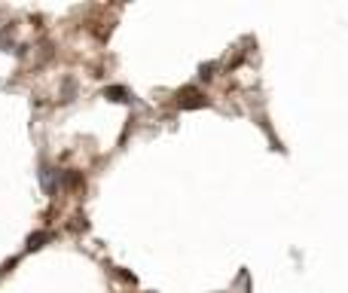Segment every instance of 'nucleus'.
Masks as SVG:
<instances>
[{"label": "nucleus", "mask_w": 348, "mask_h": 293, "mask_svg": "<svg viewBox=\"0 0 348 293\" xmlns=\"http://www.w3.org/2000/svg\"><path fill=\"white\" fill-rule=\"evenodd\" d=\"M107 98H113V101H129V92H126V89H107Z\"/></svg>", "instance_id": "obj_1"}, {"label": "nucleus", "mask_w": 348, "mask_h": 293, "mask_svg": "<svg viewBox=\"0 0 348 293\" xmlns=\"http://www.w3.org/2000/svg\"><path fill=\"white\" fill-rule=\"evenodd\" d=\"M46 238H49V235H43V232H40V235H31V241H28V247H31V250H37V247H40V244H43Z\"/></svg>", "instance_id": "obj_2"}]
</instances>
